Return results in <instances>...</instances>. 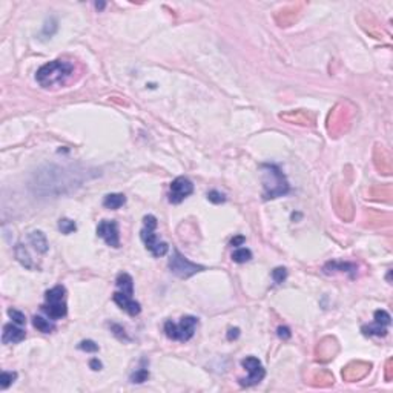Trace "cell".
Instances as JSON below:
<instances>
[{"label":"cell","instance_id":"1","mask_svg":"<svg viewBox=\"0 0 393 393\" xmlns=\"http://www.w3.org/2000/svg\"><path fill=\"white\" fill-rule=\"evenodd\" d=\"M74 66L66 60H53L42 68H38L36 74L37 83L42 88H57L66 83V80L73 75Z\"/></svg>","mask_w":393,"mask_h":393},{"label":"cell","instance_id":"2","mask_svg":"<svg viewBox=\"0 0 393 393\" xmlns=\"http://www.w3.org/2000/svg\"><path fill=\"white\" fill-rule=\"evenodd\" d=\"M261 181H263L264 200L284 197L290 192V186L286 175L275 165H261Z\"/></svg>","mask_w":393,"mask_h":393},{"label":"cell","instance_id":"3","mask_svg":"<svg viewBox=\"0 0 393 393\" xmlns=\"http://www.w3.org/2000/svg\"><path fill=\"white\" fill-rule=\"evenodd\" d=\"M157 225H158L157 218L154 215H146L143 218V229H142V232H140V237H142L145 247L150 252V254L157 258H160V257L168 254L169 244L165 243V241L158 240V237L155 234Z\"/></svg>","mask_w":393,"mask_h":393},{"label":"cell","instance_id":"4","mask_svg":"<svg viewBox=\"0 0 393 393\" xmlns=\"http://www.w3.org/2000/svg\"><path fill=\"white\" fill-rule=\"evenodd\" d=\"M65 297H66V289L60 284L46 290V294H45L46 303L42 306V310L48 315L49 319L57 321V319H62L66 317L68 307H66Z\"/></svg>","mask_w":393,"mask_h":393},{"label":"cell","instance_id":"5","mask_svg":"<svg viewBox=\"0 0 393 393\" xmlns=\"http://www.w3.org/2000/svg\"><path fill=\"white\" fill-rule=\"evenodd\" d=\"M198 326V318L192 315H186L180 319L178 324H175L174 321H166L165 322V334L169 339L172 341H180V342H186L194 337L195 329Z\"/></svg>","mask_w":393,"mask_h":393},{"label":"cell","instance_id":"6","mask_svg":"<svg viewBox=\"0 0 393 393\" xmlns=\"http://www.w3.org/2000/svg\"><path fill=\"white\" fill-rule=\"evenodd\" d=\"M169 269L178 278H185L186 280L189 277L198 274V272L205 270L206 267L201 266V264H197V263H192V261L187 260L185 255H181L180 252L175 249L172 257H170V260H169Z\"/></svg>","mask_w":393,"mask_h":393},{"label":"cell","instance_id":"7","mask_svg":"<svg viewBox=\"0 0 393 393\" xmlns=\"http://www.w3.org/2000/svg\"><path fill=\"white\" fill-rule=\"evenodd\" d=\"M241 366H243L247 372L249 376L247 378H240V384L243 387H252L255 384H260L263 378L266 376V370L261 364V361L255 356H246L243 361H241Z\"/></svg>","mask_w":393,"mask_h":393},{"label":"cell","instance_id":"8","mask_svg":"<svg viewBox=\"0 0 393 393\" xmlns=\"http://www.w3.org/2000/svg\"><path fill=\"white\" fill-rule=\"evenodd\" d=\"M392 322V317L387 310H376L375 312V321L374 324L362 326L361 332L366 337H386L387 335V327Z\"/></svg>","mask_w":393,"mask_h":393},{"label":"cell","instance_id":"9","mask_svg":"<svg viewBox=\"0 0 393 393\" xmlns=\"http://www.w3.org/2000/svg\"><path fill=\"white\" fill-rule=\"evenodd\" d=\"M194 192V183L186 177H177L172 183H170V192H169V201L172 205L181 203L185 198H187Z\"/></svg>","mask_w":393,"mask_h":393},{"label":"cell","instance_id":"10","mask_svg":"<svg viewBox=\"0 0 393 393\" xmlns=\"http://www.w3.org/2000/svg\"><path fill=\"white\" fill-rule=\"evenodd\" d=\"M97 235L105 240V243L111 247H120V234H118V225L114 220H103L100 221L97 226Z\"/></svg>","mask_w":393,"mask_h":393},{"label":"cell","instance_id":"11","mask_svg":"<svg viewBox=\"0 0 393 393\" xmlns=\"http://www.w3.org/2000/svg\"><path fill=\"white\" fill-rule=\"evenodd\" d=\"M112 299L120 309L125 310L126 314L131 315V317H137L140 312H142V306H140L138 301L132 299V297L123 294V292H120V290H117L115 294L112 295Z\"/></svg>","mask_w":393,"mask_h":393},{"label":"cell","instance_id":"12","mask_svg":"<svg viewBox=\"0 0 393 393\" xmlns=\"http://www.w3.org/2000/svg\"><path fill=\"white\" fill-rule=\"evenodd\" d=\"M25 337H26L25 330L20 326H17L16 322L3 326V334H2V342H3V344H16V342L23 341Z\"/></svg>","mask_w":393,"mask_h":393},{"label":"cell","instance_id":"13","mask_svg":"<svg viewBox=\"0 0 393 393\" xmlns=\"http://www.w3.org/2000/svg\"><path fill=\"white\" fill-rule=\"evenodd\" d=\"M28 240H29V243L34 246V249L37 252H40V254H46L48 252L49 244H48V240L42 230H33V232L28 235Z\"/></svg>","mask_w":393,"mask_h":393},{"label":"cell","instance_id":"14","mask_svg":"<svg viewBox=\"0 0 393 393\" xmlns=\"http://www.w3.org/2000/svg\"><path fill=\"white\" fill-rule=\"evenodd\" d=\"M115 284H117L120 292H123V294H126L129 297L134 295V280L129 274H126V272H122V274L117 277Z\"/></svg>","mask_w":393,"mask_h":393},{"label":"cell","instance_id":"15","mask_svg":"<svg viewBox=\"0 0 393 393\" xmlns=\"http://www.w3.org/2000/svg\"><path fill=\"white\" fill-rule=\"evenodd\" d=\"M324 274H335V272H350L355 274L356 266L354 263H341V261H330L324 266Z\"/></svg>","mask_w":393,"mask_h":393},{"label":"cell","instance_id":"16","mask_svg":"<svg viewBox=\"0 0 393 393\" xmlns=\"http://www.w3.org/2000/svg\"><path fill=\"white\" fill-rule=\"evenodd\" d=\"M126 203V197L123 194H108L103 200V206L108 209H120Z\"/></svg>","mask_w":393,"mask_h":393},{"label":"cell","instance_id":"17","mask_svg":"<svg viewBox=\"0 0 393 393\" xmlns=\"http://www.w3.org/2000/svg\"><path fill=\"white\" fill-rule=\"evenodd\" d=\"M16 258L19 260V263L25 266L26 269H34V263L31 260V255L26 250V247L23 244H17L16 246Z\"/></svg>","mask_w":393,"mask_h":393},{"label":"cell","instance_id":"18","mask_svg":"<svg viewBox=\"0 0 393 393\" xmlns=\"http://www.w3.org/2000/svg\"><path fill=\"white\" fill-rule=\"evenodd\" d=\"M33 326L38 332H42V334H51V332H54V329H56L53 321L45 319L43 317H37V315L33 317Z\"/></svg>","mask_w":393,"mask_h":393},{"label":"cell","instance_id":"19","mask_svg":"<svg viewBox=\"0 0 393 393\" xmlns=\"http://www.w3.org/2000/svg\"><path fill=\"white\" fill-rule=\"evenodd\" d=\"M232 260L238 264H243V263H247V261L252 260V252L246 247H238L234 250L232 254Z\"/></svg>","mask_w":393,"mask_h":393},{"label":"cell","instance_id":"20","mask_svg":"<svg viewBox=\"0 0 393 393\" xmlns=\"http://www.w3.org/2000/svg\"><path fill=\"white\" fill-rule=\"evenodd\" d=\"M58 229H60V232L65 234V235H69V234H73L77 230V225H75V221L73 220H69V218H62L58 221Z\"/></svg>","mask_w":393,"mask_h":393},{"label":"cell","instance_id":"21","mask_svg":"<svg viewBox=\"0 0 393 393\" xmlns=\"http://www.w3.org/2000/svg\"><path fill=\"white\" fill-rule=\"evenodd\" d=\"M17 379V374L16 372H2V376H0V389L6 390L13 382Z\"/></svg>","mask_w":393,"mask_h":393},{"label":"cell","instance_id":"22","mask_svg":"<svg viewBox=\"0 0 393 393\" xmlns=\"http://www.w3.org/2000/svg\"><path fill=\"white\" fill-rule=\"evenodd\" d=\"M149 379V370L142 367V369H137L132 375H131V382L132 384H142V382L148 381Z\"/></svg>","mask_w":393,"mask_h":393},{"label":"cell","instance_id":"23","mask_svg":"<svg viewBox=\"0 0 393 393\" xmlns=\"http://www.w3.org/2000/svg\"><path fill=\"white\" fill-rule=\"evenodd\" d=\"M8 315H9V318L13 319V322H16L17 326H25V324H26V317H25L20 310L9 309V310H8Z\"/></svg>","mask_w":393,"mask_h":393},{"label":"cell","instance_id":"24","mask_svg":"<svg viewBox=\"0 0 393 393\" xmlns=\"http://www.w3.org/2000/svg\"><path fill=\"white\" fill-rule=\"evenodd\" d=\"M78 349L86 352V354H95V352H98V344H95L93 339H83L80 341Z\"/></svg>","mask_w":393,"mask_h":393},{"label":"cell","instance_id":"25","mask_svg":"<svg viewBox=\"0 0 393 393\" xmlns=\"http://www.w3.org/2000/svg\"><path fill=\"white\" fill-rule=\"evenodd\" d=\"M272 278H274L277 284L284 283L286 278H287V270L284 267H277V269L272 270Z\"/></svg>","mask_w":393,"mask_h":393},{"label":"cell","instance_id":"26","mask_svg":"<svg viewBox=\"0 0 393 393\" xmlns=\"http://www.w3.org/2000/svg\"><path fill=\"white\" fill-rule=\"evenodd\" d=\"M207 200L214 205H220V203H225L226 197L221 192H218V190H210V192L207 194Z\"/></svg>","mask_w":393,"mask_h":393},{"label":"cell","instance_id":"27","mask_svg":"<svg viewBox=\"0 0 393 393\" xmlns=\"http://www.w3.org/2000/svg\"><path fill=\"white\" fill-rule=\"evenodd\" d=\"M111 330H112V334L118 338V339H125V341H129V337L126 334V330L118 326V324H111Z\"/></svg>","mask_w":393,"mask_h":393},{"label":"cell","instance_id":"28","mask_svg":"<svg viewBox=\"0 0 393 393\" xmlns=\"http://www.w3.org/2000/svg\"><path fill=\"white\" fill-rule=\"evenodd\" d=\"M290 329L289 327H286V326H280L278 327V337L281 338V339H289L290 338Z\"/></svg>","mask_w":393,"mask_h":393},{"label":"cell","instance_id":"29","mask_svg":"<svg viewBox=\"0 0 393 393\" xmlns=\"http://www.w3.org/2000/svg\"><path fill=\"white\" fill-rule=\"evenodd\" d=\"M244 241H246V238H244L243 235L234 237L232 240H230V246H232V247H240V246H243V244H244Z\"/></svg>","mask_w":393,"mask_h":393},{"label":"cell","instance_id":"30","mask_svg":"<svg viewBox=\"0 0 393 393\" xmlns=\"http://www.w3.org/2000/svg\"><path fill=\"white\" fill-rule=\"evenodd\" d=\"M89 367L97 372V370H102L103 364H102V361H98V358H93L89 361Z\"/></svg>","mask_w":393,"mask_h":393},{"label":"cell","instance_id":"31","mask_svg":"<svg viewBox=\"0 0 393 393\" xmlns=\"http://www.w3.org/2000/svg\"><path fill=\"white\" fill-rule=\"evenodd\" d=\"M240 337V329L238 327H234V329H229V332H227V339H237Z\"/></svg>","mask_w":393,"mask_h":393},{"label":"cell","instance_id":"32","mask_svg":"<svg viewBox=\"0 0 393 393\" xmlns=\"http://www.w3.org/2000/svg\"><path fill=\"white\" fill-rule=\"evenodd\" d=\"M95 8L97 9H103L105 8V3H95Z\"/></svg>","mask_w":393,"mask_h":393}]
</instances>
